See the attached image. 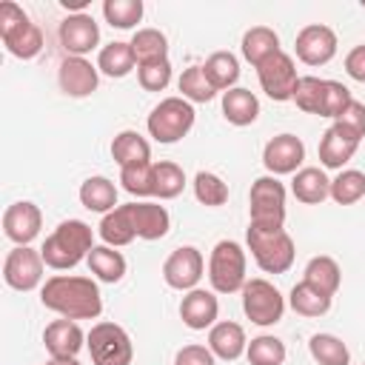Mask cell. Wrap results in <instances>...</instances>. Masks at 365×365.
Masks as SVG:
<instances>
[{"label": "cell", "mask_w": 365, "mask_h": 365, "mask_svg": "<svg viewBox=\"0 0 365 365\" xmlns=\"http://www.w3.org/2000/svg\"><path fill=\"white\" fill-rule=\"evenodd\" d=\"M43 254L29 245H14L3 262V279L14 291H34L43 282Z\"/></svg>", "instance_id": "9c48e42d"}, {"label": "cell", "mask_w": 365, "mask_h": 365, "mask_svg": "<svg viewBox=\"0 0 365 365\" xmlns=\"http://www.w3.org/2000/svg\"><path fill=\"white\" fill-rule=\"evenodd\" d=\"M322 86H325V80H319V77H314V74L299 77L297 91H294V103H297V108L305 111V114H317V108H319V97H322Z\"/></svg>", "instance_id": "7bdbcfd3"}, {"label": "cell", "mask_w": 365, "mask_h": 365, "mask_svg": "<svg viewBox=\"0 0 365 365\" xmlns=\"http://www.w3.org/2000/svg\"><path fill=\"white\" fill-rule=\"evenodd\" d=\"M285 342L271 336V334H262V336H254L245 348V356L251 365H282L285 362Z\"/></svg>", "instance_id": "8d00e7d4"}, {"label": "cell", "mask_w": 365, "mask_h": 365, "mask_svg": "<svg viewBox=\"0 0 365 365\" xmlns=\"http://www.w3.org/2000/svg\"><path fill=\"white\" fill-rule=\"evenodd\" d=\"M202 71H205V77L211 80V86L225 94V91L234 88V83L240 80V60H237L231 51H214V54L205 60Z\"/></svg>", "instance_id": "f546056e"}, {"label": "cell", "mask_w": 365, "mask_h": 365, "mask_svg": "<svg viewBox=\"0 0 365 365\" xmlns=\"http://www.w3.org/2000/svg\"><path fill=\"white\" fill-rule=\"evenodd\" d=\"M46 365H80V362H77V356H71V359H48Z\"/></svg>", "instance_id": "f907efd6"}, {"label": "cell", "mask_w": 365, "mask_h": 365, "mask_svg": "<svg viewBox=\"0 0 365 365\" xmlns=\"http://www.w3.org/2000/svg\"><path fill=\"white\" fill-rule=\"evenodd\" d=\"M242 311L254 325H277L285 314V299L268 279L257 277L242 285Z\"/></svg>", "instance_id": "52a82bcc"}, {"label": "cell", "mask_w": 365, "mask_h": 365, "mask_svg": "<svg viewBox=\"0 0 365 365\" xmlns=\"http://www.w3.org/2000/svg\"><path fill=\"white\" fill-rule=\"evenodd\" d=\"M97 71L100 68L91 66L86 57H66L60 63V71H57L63 94H68V97H88V94H94L97 83H100Z\"/></svg>", "instance_id": "2e32d148"}, {"label": "cell", "mask_w": 365, "mask_h": 365, "mask_svg": "<svg viewBox=\"0 0 365 365\" xmlns=\"http://www.w3.org/2000/svg\"><path fill=\"white\" fill-rule=\"evenodd\" d=\"M362 6H365V0H362Z\"/></svg>", "instance_id": "816d5d0a"}, {"label": "cell", "mask_w": 365, "mask_h": 365, "mask_svg": "<svg viewBox=\"0 0 365 365\" xmlns=\"http://www.w3.org/2000/svg\"><path fill=\"white\" fill-rule=\"evenodd\" d=\"M308 351H311L314 362H319V365H348L351 362L348 345L334 334H314L308 339Z\"/></svg>", "instance_id": "d6a6232c"}, {"label": "cell", "mask_w": 365, "mask_h": 365, "mask_svg": "<svg viewBox=\"0 0 365 365\" xmlns=\"http://www.w3.org/2000/svg\"><path fill=\"white\" fill-rule=\"evenodd\" d=\"M194 197L202 202V205H225L228 200V185L222 182V177H217L214 171H197L194 177Z\"/></svg>", "instance_id": "60d3db41"}, {"label": "cell", "mask_w": 365, "mask_h": 365, "mask_svg": "<svg viewBox=\"0 0 365 365\" xmlns=\"http://www.w3.org/2000/svg\"><path fill=\"white\" fill-rule=\"evenodd\" d=\"M257 77H259L262 91H265L271 100H277V103L294 100L299 74H297V66H294L291 54H285V51L271 54L265 63L257 66Z\"/></svg>", "instance_id": "ba28073f"}, {"label": "cell", "mask_w": 365, "mask_h": 365, "mask_svg": "<svg viewBox=\"0 0 365 365\" xmlns=\"http://www.w3.org/2000/svg\"><path fill=\"white\" fill-rule=\"evenodd\" d=\"M40 225H43V214L34 202L29 200H20V202H11L6 211H3V234L14 242V245H29L37 234H40Z\"/></svg>", "instance_id": "4fadbf2b"}, {"label": "cell", "mask_w": 365, "mask_h": 365, "mask_svg": "<svg viewBox=\"0 0 365 365\" xmlns=\"http://www.w3.org/2000/svg\"><path fill=\"white\" fill-rule=\"evenodd\" d=\"M174 365H214V354L205 345H185L177 351Z\"/></svg>", "instance_id": "7dc6e473"}, {"label": "cell", "mask_w": 365, "mask_h": 365, "mask_svg": "<svg viewBox=\"0 0 365 365\" xmlns=\"http://www.w3.org/2000/svg\"><path fill=\"white\" fill-rule=\"evenodd\" d=\"M60 43L71 57H86L100 43V26L91 14H68L60 23Z\"/></svg>", "instance_id": "5bb4252c"}, {"label": "cell", "mask_w": 365, "mask_h": 365, "mask_svg": "<svg viewBox=\"0 0 365 365\" xmlns=\"http://www.w3.org/2000/svg\"><path fill=\"white\" fill-rule=\"evenodd\" d=\"M111 157L120 168H128V165H140V163H151V145L143 134L125 128L114 137L111 143Z\"/></svg>", "instance_id": "7402d4cb"}, {"label": "cell", "mask_w": 365, "mask_h": 365, "mask_svg": "<svg viewBox=\"0 0 365 365\" xmlns=\"http://www.w3.org/2000/svg\"><path fill=\"white\" fill-rule=\"evenodd\" d=\"M202 268H205L202 254L194 245H182V248H174L163 262V279L177 291H194L202 277Z\"/></svg>", "instance_id": "30bf717a"}, {"label": "cell", "mask_w": 365, "mask_h": 365, "mask_svg": "<svg viewBox=\"0 0 365 365\" xmlns=\"http://www.w3.org/2000/svg\"><path fill=\"white\" fill-rule=\"evenodd\" d=\"M103 17L114 29H134L143 20V0H106Z\"/></svg>", "instance_id": "74e56055"}, {"label": "cell", "mask_w": 365, "mask_h": 365, "mask_svg": "<svg viewBox=\"0 0 365 365\" xmlns=\"http://www.w3.org/2000/svg\"><path fill=\"white\" fill-rule=\"evenodd\" d=\"M302 279H305L308 285H314L317 291L334 297V294L339 291L342 271H339V265H336L334 257L319 254V257H311V259H308V265H305V277H302Z\"/></svg>", "instance_id": "4316f807"}, {"label": "cell", "mask_w": 365, "mask_h": 365, "mask_svg": "<svg viewBox=\"0 0 365 365\" xmlns=\"http://www.w3.org/2000/svg\"><path fill=\"white\" fill-rule=\"evenodd\" d=\"M208 348H211L214 356H220L225 362L240 359L245 354V348H248V339H245L242 325L240 322H231V319L211 325V331H208Z\"/></svg>", "instance_id": "d6986e66"}, {"label": "cell", "mask_w": 365, "mask_h": 365, "mask_svg": "<svg viewBox=\"0 0 365 365\" xmlns=\"http://www.w3.org/2000/svg\"><path fill=\"white\" fill-rule=\"evenodd\" d=\"M94 365H131V336L117 322H97L86 336Z\"/></svg>", "instance_id": "8992f818"}, {"label": "cell", "mask_w": 365, "mask_h": 365, "mask_svg": "<svg viewBox=\"0 0 365 365\" xmlns=\"http://www.w3.org/2000/svg\"><path fill=\"white\" fill-rule=\"evenodd\" d=\"M356 148H359V140L356 137H351L339 125H331L322 134V140H319V163L325 168H339L342 171V165L356 154Z\"/></svg>", "instance_id": "ffe728a7"}, {"label": "cell", "mask_w": 365, "mask_h": 365, "mask_svg": "<svg viewBox=\"0 0 365 365\" xmlns=\"http://www.w3.org/2000/svg\"><path fill=\"white\" fill-rule=\"evenodd\" d=\"M351 100H354V97H351L348 86H342L339 80H325L317 114H319V117H331V120H336V117L348 108V103H351Z\"/></svg>", "instance_id": "b9f144b4"}, {"label": "cell", "mask_w": 365, "mask_h": 365, "mask_svg": "<svg viewBox=\"0 0 365 365\" xmlns=\"http://www.w3.org/2000/svg\"><path fill=\"white\" fill-rule=\"evenodd\" d=\"M120 182L131 197H154V163L120 168Z\"/></svg>", "instance_id": "ab89813d"}, {"label": "cell", "mask_w": 365, "mask_h": 365, "mask_svg": "<svg viewBox=\"0 0 365 365\" xmlns=\"http://www.w3.org/2000/svg\"><path fill=\"white\" fill-rule=\"evenodd\" d=\"M302 160H305V145L297 134H277L262 148V165L271 171V177L294 174L302 165Z\"/></svg>", "instance_id": "7c38bea8"}, {"label": "cell", "mask_w": 365, "mask_h": 365, "mask_svg": "<svg viewBox=\"0 0 365 365\" xmlns=\"http://www.w3.org/2000/svg\"><path fill=\"white\" fill-rule=\"evenodd\" d=\"M222 117L231 125H251L259 117V100L248 88H228L222 94Z\"/></svg>", "instance_id": "603a6c76"}, {"label": "cell", "mask_w": 365, "mask_h": 365, "mask_svg": "<svg viewBox=\"0 0 365 365\" xmlns=\"http://www.w3.org/2000/svg\"><path fill=\"white\" fill-rule=\"evenodd\" d=\"M345 71H348V77H354L356 83H365V43H362V46H354V48L345 54Z\"/></svg>", "instance_id": "c3c4849f"}, {"label": "cell", "mask_w": 365, "mask_h": 365, "mask_svg": "<svg viewBox=\"0 0 365 365\" xmlns=\"http://www.w3.org/2000/svg\"><path fill=\"white\" fill-rule=\"evenodd\" d=\"M291 191L299 202L305 205H319L322 200L331 197V180L325 177L322 168H314V165H305L294 174L291 180Z\"/></svg>", "instance_id": "44dd1931"}, {"label": "cell", "mask_w": 365, "mask_h": 365, "mask_svg": "<svg viewBox=\"0 0 365 365\" xmlns=\"http://www.w3.org/2000/svg\"><path fill=\"white\" fill-rule=\"evenodd\" d=\"M23 23H29V14H26L17 3H11V0L0 3V37H6V34H11V31H17Z\"/></svg>", "instance_id": "bcb514c9"}, {"label": "cell", "mask_w": 365, "mask_h": 365, "mask_svg": "<svg viewBox=\"0 0 365 365\" xmlns=\"http://www.w3.org/2000/svg\"><path fill=\"white\" fill-rule=\"evenodd\" d=\"M288 302H291V308H294L299 317H322V314L331 311V297L322 294V291H317V288L308 285L305 279L291 288Z\"/></svg>", "instance_id": "1f68e13d"}, {"label": "cell", "mask_w": 365, "mask_h": 365, "mask_svg": "<svg viewBox=\"0 0 365 365\" xmlns=\"http://www.w3.org/2000/svg\"><path fill=\"white\" fill-rule=\"evenodd\" d=\"M182 188H185V171L177 163H171V160L154 163V197L174 200L182 194Z\"/></svg>", "instance_id": "d590c367"}, {"label": "cell", "mask_w": 365, "mask_h": 365, "mask_svg": "<svg viewBox=\"0 0 365 365\" xmlns=\"http://www.w3.org/2000/svg\"><path fill=\"white\" fill-rule=\"evenodd\" d=\"M131 48H134L137 66L168 60V40L160 29H137L131 37Z\"/></svg>", "instance_id": "f1b7e54d"}, {"label": "cell", "mask_w": 365, "mask_h": 365, "mask_svg": "<svg viewBox=\"0 0 365 365\" xmlns=\"http://www.w3.org/2000/svg\"><path fill=\"white\" fill-rule=\"evenodd\" d=\"M334 125L345 128L351 137H356V140L362 143V137H365V103L351 100V103H348V108L334 120Z\"/></svg>", "instance_id": "f6af8a7d"}, {"label": "cell", "mask_w": 365, "mask_h": 365, "mask_svg": "<svg viewBox=\"0 0 365 365\" xmlns=\"http://www.w3.org/2000/svg\"><path fill=\"white\" fill-rule=\"evenodd\" d=\"M294 48L305 66H325L336 54V34H334V29H328L322 23H311V26L299 29Z\"/></svg>", "instance_id": "8fae6325"}, {"label": "cell", "mask_w": 365, "mask_h": 365, "mask_svg": "<svg viewBox=\"0 0 365 365\" xmlns=\"http://www.w3.org/2000/svg\"><path fill=\"white\" fill-rule=\"evenodd\" d=\"M83 342H86V334L77 325V319H66L63 317V319L48 322L46 331H43V345H46L51 359H71V356H77Z\"/></svg>", "instance_id": "9a60e30c"}, {"label": "cell", "mask_w": 365, "mask_h": 365, "mask_svg": "<svg viewBox=\"0 0 365 365\" xmlns=\"http://www.w3.org/2000/svg\"><path fill=\"white\" fill-rule=\"evenodd\" d=\"M40 302L66 319H97L103 311V297L97 282L91 277H74V274H57L46 279L40 291Z\"/></svg>", "instance_id": "6da1fadb"}, {"label": "cell", "mask_w": 365, "mask_h": 365, "mask_svg": "<svg viewBox=\"0 0 365 365\" xmlns=\"http://www.w3.org/2000/svg\"><path fill=\"white\" fill-rule=\"evenodd\" d=\"M180 91H182V97H185L188 103H208V100L217 97V88H214L211 80L205 77L202 66H191V68L182 71V77H180Z\"/></svg>", "instance_id": "f35d334b"}, {"label": "cell", "mask_w": 365, "mask_h": 365, "mask_svg": "<svg viewBox=\"0 0 365 365\" xmlns=\"http://www.w3.org/2000/svg\"><path fill=\"white\" fill-rule=\"evenodd\" d=\"M245 240H248V248H251L257 265L265 274H285L294 265L297 248H294V240L285 228L282 231H259V228L248 225Z\"/></svg>", "instance_id": "3957f363"}, {"label": "cell", "mask_w": 365, "mask_h": 365, "mask_svg": "<svg viewBox=\"0 0 365 365\" xmlns=\"http://www.w3.org/2000/svg\"><path fill=\"white\" fill-rule=\"evenodd\" d=\"M277 51H282L279 48V37H277V31L274 29H268V26H254V29H248L245 34H242V57L257 68L259 63H265L271 54H277Z\"/></svg>", "instance_id": "cb8c5ba5"}, {"label": "cell", "mask_w": 365, "mask_h": 365, "mask_svg": "<svg viewBox=\"0 0 365 365\" xmlns=\"http://www.w3.org/2000/svg\"><path fill=\"white\" fill-rule=\"evenodd\" d=\"M217 314H220V302L205 288L188 291L180 302V317L191 331H205V328L217 325Z\"/></svg>", "instance_id": "ac0fdd59"}, {"label": "cell", "mask_w": 365, "mask_h": 365, "mask_svg": "<svg viewBox=\"0 0 365 365\" xmlns=\"http://www.w3.org/2000/svg\"><path fill=\"white\" fill-rule=\"evenodd\" d=\"M100 237H103V242L111 245V248H120V245H128V242L137 240L125 205H117L114 211L103 214V220H100Z\"/></svg>", "instance_id": "4dcf8cb0"}, {"label": "cell", "mask_w": 365, "mask_h": 365, "mask_svg": "<svg viewBox=\"0 0 365 365\" xmlns=\"http://www.w3.org/2000/svg\"><path fill=\"white\" fill-rule=\"evenodd\" d=\"M80 202L88 211L108 214V211L117 208V185L108 177H88L80 185Z\"/></svg>", "instance_id": "d4e9b609"}, {"label": "cell", "mask_w": 365, "mask_h": 365, "mask_svg": "<svg viewBox=\"0 0 365 365\" xmlns=\"http://www.w3.org/2000/svg\"><path fill=\"white\" fill-rule=\"evenodd\" d=\"M365 197V174L356 168H342L331 180V200L336 205H354Z\"/></svg>", "instance_id": "e575fe53"}, {"label": "cell", "mask_w": 365, "mask_h": 365, "mask_svg": "<svg viewBox=\"0 0 365 365\" xmlns=\"http://www.w3.org/2000/svg\"><path fill=\"white\" fill-rule=\"evenodd\" d=\"M94 248V234L83 220H66L60 222L43 242L40 254L43 262L54 271H68L77 262H83L88 257V251Z\"/></svg>", "instance_id": "7a4b0ae2"}, {"label": "cell", "mask_w": 365, "mask_h": 365, "mask_svg": "<svg viewBox=\"0 0 365 365\" xmlns=\"http://www.w3.org/2000/svg\"><path fill=\"white\" fill-rule=\"evenodd\" d=\"M208 279L211 288L217 294H234L242 291L245 279V251L240 242L234 240H220L211 248V259H208Z\"/></svg>", "instance_id": "277c9868"}, {"label": "cell", "mask_w": 365, "mask_h": 365, "mask_svg": "<svg viewBox=\"0 0 365 365\" xmlns=\"http://www.w3.org/2000/svg\"><path fill=\"white\" fill-rule=\"evenodd\" d=\"M145 125L157 143H177L194 125V106L185 97H165L151 108Z\"/></svg>", "instance_id": "5b68a950"}, {"label": "cell", "mask_w": 365, "mask_h": 365, "mask_svg": "<svg viewBox=\"0 0 365 365\" xmlns=\"http://www.w3.org/2000/svg\"><path fill=\"white\" fill-rule=\"evenodd\" d=\"M60 3H63V9H74L77 14H83V9L88 6L86 0H60Z\"/></svg>", "instance_id": "681fc988"}, {"label": "cell", "mask_w": 365, "mask_h": 365, "mask_svg": "<svg viewBox=\"0 0 365 365\" xmlns=\"http://www.w3.org/2000/svg\"><path fill=\"white\" fill-rule=\"evenodd\" d=\"M3 43H6L9 54H14V57H20V60H31V57H37L40 48H43V31H40L37 23L29 20V23H23L17 31L6 34Z\"/></svg>", "instance_id": "836d02e7"}, {"label": "cell", "mask_w": 365, "mask_h": 365, "mask_svg": "<svg viewBox=\"0 0 365 365\" xmlns=\"http://www.w3.org/2000/svg\"><path fill=\"white\" fill-rule=\"evenodd\" d=\"M134 66H137V57H134L131 43L114 40V43H108V46L100 48L97 68H100L106 77H125V74L134 71Z\"/></svg>", "instance_id": "83f0119b"}, {"label": "cell", "mask_w": 365, "mask_h": 365, "mask_svg": "<svg viewBox=\"0 0 365 365\" xmlns=\"http://www.w3.org/2000/svg\"><path fill=\"white\" fill-rule=\"evenodd\" d=\"M91 274L100 279V282H120L123 274H125V257L120 251H114L111 245H94L86 257Z\"/></svg>", "instance_id": "484cf974"}, {"label": "cell", "mask_w": 365, "mask_h": 365, "mask_svg": "<svg viewBox=\"0 0 365 365\" xmlns=\"http://www.w3.org/2000/svg\"><path fill=\"white\" fill-rule=\"evenodd\" d=\"M137 80L145 91H163L171 83V63L160 60V63H145L137 66Z\"/></svg>", "instance_id": "ee69618b"}, {"label": "cell", "mask_w": 365, "mask_h": 365, "mask_svg": "<svg viewBox=\"0 0 365 365\" xmlns=\"http://www.w3.org/2000/svg\"><path fill=\"white\" fill-rule=\"evenodd\" d=\"M125 211L131 217V225H134V234L140 240H163L171 228V217L163 205L157 202H125Z\"/></svg>", "instance_id": "e0dca14e"}]
</instances>
